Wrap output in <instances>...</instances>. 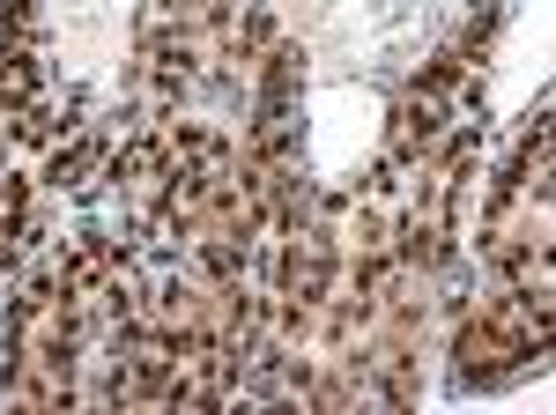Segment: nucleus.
<instances>
[{"mask_svg":"<svg viewBox=\"0 0 556 415\" xmlns=\"http://www.w3.org/2000/svg\"><path fill=\"white\" fill-rule=\"evenodd\" d=\"M445 112H453V97H438V89H408L401 97V112H393V156L401 164H416V156H430L438 149V134H445Z\"/></svg>","mask_w":556,"mask_h":415,"instance_id":"nucleus-1","label":"nucleus"},{"mask_svg":"<svg viewBox=\"0 0 556 415\" xmlns=\"http://www.w3.org/2000/svg\"><path fill=\"white\" fill-rule=\"evenodd\" d=\"M127 260V246L119 238H104V230H83L75 246H67V260H60V290L67 297H97L104 282H112V267Z\"/></svg>","mask_w":556,"mask_h":415,"instance_id":"nucleus-2","label":"nucleus"},{"mask_svg":"<svg viewBox=\"0 0 556 415\" xmlns=\"http://www.w3.org/2000/svg\"><path fill=\"white\" fill-rule=\"evenodd\" d=\"M230 156H238V149H230V141H223L215 126L178 120V126H172V164H164V171H223Z\"/></svg>","mask_w":556,"mask_h":415,"instance_id":"nucleus-3","label":"nucleus"},{"mask_svg":"<svg viewBox=\"0 0 556 415\" xmlns=\"http://www.w3.org/2000/svg\"><path fill=\"white\" fill-rule=\"evenodd\" d=\"M45 67H38V45H0V120H15L30 97H38Z\"/></svg>","mask_w":556,"mask_h":415,"instance_id":"nucleus-4","label":"nucleus"},{"mask_svg":"<svg viewBox=\"0 0 556 415\" xmlns=\"http://www.w3.org/2000/svg\"><path fill=\"white\" fill-rule=\"evenodd\" d=\"M260 60H267V67H260V112H282L290 89L304 83V45H267Z\"/></svg>","mask_w":556,"mask_h":415,"instance_id":"nucleus-5","label":"nucleus"},{"mask_svg":"<svg viewBox=\"0 0 556 415\" xmlns=\"http://www.w3.org/2000/svg\"><path fill=\"white\" fill-rule=\"evenodd\" d=\"M104 164V134H75L67 149H52V164H45V186H89V171Z\"/></svg>","mask_w":556,"mask_h":415,"instance_id":"nucleus-6","label":"nucleus"},{"mask_svg":"<svg viewBox=\"0 0 556 415\" xmlns=\"http://www.w3.org/2000/svg\"><path fill=\"white\" fill-rule=\"evenodd\" d=\"M164 164H172V134H141V141H127V156H119V178H156Z\"/></svg>","mask_w":556,"mask_h":415,"instance_id":"nucleus-7","label":"nucleus"},{"mask_svg":"<svg viewBox=\"0 0 556 415\" xmlns=\"http://www.w3.org/2000/svg\"><path fill=\"white\" fill-rule=\"evenodd\" d=\"M0 208H8V215H23V208H30V178H23V171H8V178H0Z\"/></svg>","mask_w":556,"mask_h":415,"instance_id":"nucleus-8","label":"nucleus"}]
</instances>
